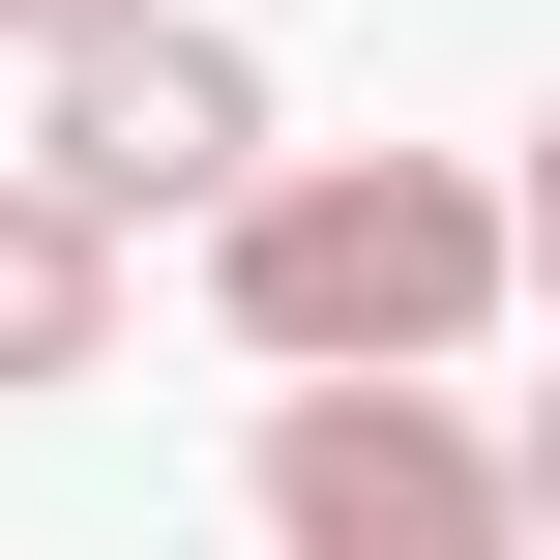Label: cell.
<instances>
[{"mask_svg": "<svg viewBox=\"0 0 560 560\" xmlns=\"http://www.w3.org/2000/svg\"><path fill=\"white\" fill-rule=\"evenodd\" d=\"M207 325L266 384H443L502 325V177L472 148H266L207 207Z\"/></svg>", "mask_w": 560, "mask_h": 560, "instance_id": "1", "label": "cell"}, {"mask_svg": "<svg viewBox=\"0 0 560 560\" xmlns=\"http://www.w3.org/2000/svg\"><path fill=\"white\" fill-rule=\"evenodd\" d=\"M0 30H30V59H89V30H148V0H0Z\"/></svg>", "mask_w": 560, "mask_h": 560, "instance_id": "7", "label": "cell"}, {"mask_svg": "<svg viewBox=\"0 0 560 560\" xmlns=\"http://www.w3.org/2000/svg\"><path fill=\"white\" fill-rule=\"evenodd\" d=\"M472 443H502V532L560 560V384H532V413H472Z\"/></svg>", "mask_w": 560, "mask_h": 560, "instance_id": "5", "label": "cell"}, {"mask_svg": "<svg viewBox=\"0 0 560 560\" xmlns=\"http://www.w3.org/2000/svg\"><path fill=\"white\" fill-rule=\"evenodd\" d=\"M30 384H118V236L59 207V177H0V413Z\"/></svg>", "mask_w": 560, "mask_h": 560, "instance_id": "4", "label": "cell"}, {"mask_svg": "<svg viewBox=\"0 0 560 560\" xmlns=\"http://www.w3.org/2000/svg\"><path fill=\"white\" fill-rule=\"evenodd\" d=\"M295 118H266V59L207 30V0H148V30H89L59 59V118H30V177L89 207V236H177V207H236Z\"/></svg>", "mask_w": 560, "mask_h": 560, "instance_id": "3", "label": "cell"}, {"mask_svg": "<svg viewBox=\"0 0 560 560\" xmlns=\"http://www.w3.org/2000/svg\"><path fill=\"white\" fill-rule=\"evenodd\" d=\"M502 295H560V118H532V177H502Z\"/></svg>", "mask_w": 560, "mask_h": 560, "instance_id": "6", "label": "cell"}, {"mask_svg": "<svg viewBox=\"0 0 560 560\" xmlns=\"http://www.w3.org/2000/svg\"><path fill=\"white\" fill-rule=\"evenodd\" d=\"M236 502H266V560H532L502 532V443L443 384H266Z\"/></svg>", "mask_w": 560, "mask_h": 560, "instance_id": "2", "label": "cell"}]
</instances>
